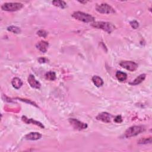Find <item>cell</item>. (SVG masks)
Masks as SVG:
<instances>
[{"instance_id":"1","label":"cell","mask_w":152,"mask_h":152,"mask_svg":"<svg viewBox=\"0 0 152 152\" xmlns=\"http://www.w3.org/2000/svg\"><path fill=\"white\" fill-rule=\"evenodd\" d=\"M72 17L79 21L84 23H92L95 21V18L89 14L81 11H76L72 14Z\"/></svg>"},{"instance_id":"2","label":"cell","mask_w":152,"mask_h":152,"mask_svg":"<svg viewBox=\"0 0 152 152\" xmlns=\"http://www.w3.org/2000/svg\"><path fill=\"white\" fill-rule=\"evenodd\" d=\"M93 27L103 30L108 33H112L115 29V26L111 23L106 22H96L92 24Z\"/></svg>"},{"instance_id":"3","label":"cell","mask_w":152,"mask_h":152,"mask_svg":"<svg viewBox=\"0 0 152 152\" xmlns=\"http://www.w3.org/2000/svg\"><path fill=\"white\" fill-rule=\"evenodd\" d=\"M145 130H146L145 127L142 125L132 126L130 127L128 129H127L125 131L124 133V136L126 138H130L131 137L136 136L137 135L140 134V133L144 132Z\"/></svg>"},{"instance_id":"4","label":"cell","mask_w":152,"mask_h":152,"mask_svg":"<svg viewBox=\"0 0 152 152\" xmlns=\"http://www.w3.org/2000/svg\"><path fill=\"white\" fill-rule=\"evenodd\" d=\"M23 7V5L20 3H6L1 6V9L6 11H16Z\"/></svg>"},{"instance_id":"5","label":"cell","mask_w":152,"mask_h":152,"mask_svg":"<svg viewBox=\"0 0 152 152\" xmlns=\"http://www.w3.org/2000/svg\"><path fill=\"white\" fill-rule=\"evenodd\" d=\"M96 10L101 14H113L115 13L114 8L106 3H102L96 6Z\"/></svg>"},{"instance_id":"6","label":"cell","mask_w":152,"mask_h":152,"mask_svg":"<svg viewBox=\"0 0 152 152\" xmlns=\"http://www.w3.org/2000/svg\"><path fill=\"white\" fill-rule=\"evenodd\" d=\"M70 125L75 129L78 131H81L88 128V124L80 121L75 118H70L69 120Z\"/></svg>"},{"instance_id":"7","label":"cell","mask_w":152,"mask_h":152,"mask_svg":"<svg viewBox=\"0 0 152 152\" xmlns=\"http://www.w3.org/2000/svg\"><path fill=\"white\" fill-rule=\"evenodd\" d=\"M120 65L121 67H123V68L130 71H136L138 68V64L133 61H121L120 63Z\"/></svg>"},{"instance_id":"8","label":"cell","mask_w":152,"mask_h":152,"mask_svg":"<svg viewBox=\"0 0 152 152\" xmlns=\"http://www.w3.org/2000/svg\"><path fill=\"white\" fill-rule=\"evenodd\" d=\"M111 116L109 113L107 112H102L99 113L96 116V120L99 121H101L104 123H109L111 122Z\"/></svg>"},{"instance_id":"9","label":"cell","mask_w":152,"mask_h":152,"mask_svg":"<svg viewBox=\"0 0 152 152\" xmlns=\"http://www.w3.org/2000/svg\"><path fill=\"white\" fill-rule=\"evenodd\" d=\"M28 83L30 84V86L35 89H39L41 86V83L37 81L34 77V76L33 75H30L28 77Z\"/></svg>"},{"instance_id":"10","label":"cell","mask_w":152,"mask_h":152,"mask_svg":"<svg viewBox=\"0 0 152 152\" xmlns=\"http://www.w3.org/2000/svg\"><path fill=\"white\" fill-rule=\"evenodd\" d=\"M42 134L38 132H32L25 136L26 140H38L41 139Z\"/></svg>"},{"instance_id":"11","label":"cell","mask_w":152,"mask_h":152,"mask_svg":"<svg viewBox=\"0 0 152 152\" xmlns=\"http://www.w3.org/2000/svg\"><path fill=\"white\" fill-rule=\"evenodd\" d=\"M22 120L26 124H35L37 126H39V127H41V128H44L45 127L44 125L40 122L39 121H35L33 119H32V118H30V119H29V118H27L26 116H22Z\"/></svg>"},{"instance_id":"12","label":"cell","mask_w":152,"mask_h":152,"mask_svg":"<svg viewBox=\"0 0 152 152\" xmlns=\"http://www.w3.org/2000/svg\"><path fill=\"white\" fill-rule=\"evenodd\" d=\"M36 48L43 53H46L48 48L49 46V43L47 42H45L44 41H41L39 42H38L36 45Z\"/></svg>"},{"instance_id":"13","label":"cell","mask_w":152,"mask_h":152,"mask_svg":"<svg viewBox=\"0 0 152 152\" xmlns=\"http://www.w3.org/2000/svg\"><path fill=\"white\" fill-rule=\"evenodd\" d=\"M145 78H146V74H140L139 76H138L136 79L134 80L132 82H130L129 84H130V85H132V86L138 85V84L142 83L145 80Z\"/></svg>"},{"instance_id":"14","label":"cell","mask_w":152,"mask_h":152,"mask_svg":"<svg viewBox=\"0 0 152 152\" xmlns=\"http://www.w3.org/2000/svg\"><path fill=\"white\" fill-rule=\"evenodd\" d=\"M11 84L15 89H19L23 85V81L19 78L15 77L12 80Z\"/></svg>"},{"instance_id":"15","label":"cell","mask_w":152,"mask_h":152,"mask_svg":"<svg viewBox=\"0 0 152 152\" xmlns=\"http://www.w3.org/2000/svg\"><path fill=\"white\" fill-rule=\"evenodd\" d=\"M92 81L94 83L95 85L98 88L103 86L104 84L103 80L97 76H95L92 77Z\"/></svg>"},{"instance_id":"16","label":"cell","mask_w":152,"mask_h":152,"mask_svg":"<svg viewBox=\"0 0 152 152\" xmlns=\"http://www.w3.org/2000/svg\"><path fill=\"white\" fill-rule=\"evenodd\" d=\"M116 77L119 81H124L126 80V79L127 78V75L125 73L122 72L121 71H118L116 73Z\"/></svg>"},{"instance_id":"17","label":"cell","mask_w":152,"mask_h":152,"mask_svg":"<svg viewBox=\"0 0 152 152\" xmlns=\"http://www.w3.org/2000/svg\"><path fill=\"white\" fill-rule=\"evenodd\" d=\"M53 4L57 7L60 8H65L67 7V4L64 1H58V0H55V1H53Z\"/></svg>"},{"instance_id":"18","label":"cell","mask_w":152,"mask_h":152,"mask_svg":"<svg viewBox=\"0 0 152 152\" xmlns=\"http://www.w3.org/2000/svg\"><path fill=\"white\" fill-rule=\"evenodd\" d=\"M45 77L47 80L50 81H54L56 79V74L54 71H49L47 72L45 74Z\"/></svg>"},{"instance_id":"19","label":"cell","mask_w":152,"mask_h":152,"mask_svg":"<svg viewBox=\"0 0 152 152\" xmlns=\"http://www.w3.org/2000/svg\"><path fill=\"white\" fill-rule=\"evenodd\" d=\"M7 30L13 32L14 33H15V34H19V33H21V29L17 27V26H11L10 27H7Z\"/></svg>"},{"instance_id":"20","label":"cell","mask_w":152,"mask_h":152,"mask_svg":"<svg viewBox=\"0 0 152 152\" xmlns=\"http://www.w3.org/2000/svg\"><path fill=\"white\" fill-rule=\"evenodd\" d=\"M151 143V137L148 138H143L139 141V144H147Z\"/></svg>"},{"instance_id":"21","label":"cell","mask_w":152,"mask_h":152,"mask_svg":"<svg viewBox=\"0 0 152 152\" xmlns=\"http://www.w3.org/2000/svg\"><path fill=\"white\" fill-rule=\"evenodd\" d=\"M37 34L40 36L42 38H46L48 35V33L44 30H40L37 32Z\"/></svg>"},{"instance_id":"22","label":"cell","mask_w":152,"mask_h":152,"mask_svg":"<svg viewBox=\"0 0 152 152\" xmlns=\"http://www.w3.org/2000/svg\"><path fill=\"white\" fill-rule=\"evenodd\" d=\"M130 24L131 26L133 29H137V28L139 27V23L136 20H133V21L130 22Z\"/></svg>"},{"instance_id":"23","label":"cell","mask_w":152,"mask_h":152,"mask_svg":"<svg viewBox=\"0 0 152 152\" xmlns=\"http://www.w3.org/2000/svg\"><path fill=\"white\" fill-rule=\"evenodd\" d=\"M114 121L116 123H121L123 122V118H122L121 115H118L115 117V118L114 119Z\"/></svg>"},{"instance_id":"24","label":"cell","mask_w":152,"mask_h":152,"mask_svg":"<svg viewBox=\"0 0 152 152\" xmlns=\"http://www.w3.org/2000/svg\"><path fill=\"white\" fill-rule=\"evenodd\" d=\"M38 61L40 63H45L47 61V59L45 58H43V57H41L38 59Z\"/></svg>"}]
</instances>
